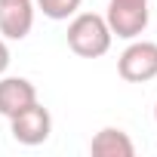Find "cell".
<instances>
[{"instance_id": "6da1fadb", "label": "cell", "mask_w": 157, "mask_h": 157, "mask_svg": "<svg viewBox=\"0 0 157 157\" xmlns=\"http://www.w3.org/2000/svg\"><path fill=\"white\" fill-rule=\"evenodd\" d=\"M111 28L105 22V16L99 13H74L71 25H68V46L71 52H77L80 59H99L111 49Z\"/></svg>"}, {"instance_id": "3957f363", "label": "cell", "mask_w": 157, "mask_h": 157, "mask_svg": "<svg viewBox=\"0 0 157 157\" xmlns=\"http://www.w3.org/2000/svg\"><path fill=\"white\" fill-rule=\"evenodd\" d=\"M10 132H13V139L19 145H31V148L43 145L49 139V132H52V114L40 102H34L25 111H19L16 117H10Z\"/></svg>"}, {"instance_id": "30bf717a", "label": "cell", "mask_w": 157, "mask_h": 157, "mask_svg": "<svg viewBox=\"0 0 157 157\" xmlns=\"http://www.w3.org/2000/svg\"><path fill=\"white\" fill-rule=\"evenodd\" d=\"M126 3H148V0H126Z\"/></svg>"}, {"instance_id": "5b68a950", "label": "cell", "mask_w": 157, "mask_h": 157, "mask_svg": "<svg viewBox=\"0 0 157 157\" xmlns=\"http://www.w3.org/2000/svg\"><path fill=\"white\" fill-rule=\"evenodd\" d=\"M34 28L31 0H0V34L6 40H25Z\"/></svg>"}, {"instance_id": "277c9868", "label": "cell", "mask_w": 157, "mask_h": 157, "mask_svg": "<svg viewBox=\"0 0 157 157\" xmlns=\"http://www.w3.org/2000/svg\"><path fill=\"white\" fill-rule=\"evenodd\" d=\"M148 3H126V0H108V13L105 22L111 28V34L123 37V40H136L145 28H148Z\"/></svg>"}, {"instance_id": "52a82bcc", "label": "cell", "mask_w": 157, "mask_h": 157, "mask_svg": "<svg viewBox=\"0 0 157 157\" xmlns=\"http://www.w3.org/2000/svg\"><path fill=\"white\" fill-rule=\"evenodd\" d=\"M90 151H93L96 157H132V154H136V145H132V139H129L123 129L105 126V129H99V132L93 136Z\"/></svg>"}, {"instance_id": "8992f818", "label": "cell", "mask_w": 157, "mask_h": 157, "mask_svg": "<svg viewBox=\"0 0 157 157\" xmlns=\"http://www.w3.org/2000/svg\"><path fill=\"white\" fill-rule=\"evenodd\" d=\"M37 102V86L28 77H0V114L6 120Z\"/></svg>"}, {"instance_id": "8fae6325", "label": "cell", "mask_w": 157, "mask_h": 157, "mask_svg": "<svg viewBox=\"0 0 157 157\" xmlns=\"http://www.w3.org/2000/svg\"><path fill=\"white\" fill-rule=\"evenodd\" d=\"M154 123H157V105H154Z\"/></svg>"}, {"instance_id": "7a4b0ae2", "label": "cell", "mask_w": 157, "mask_h": 157, "mask_svg": "<svg viewBox=\"0 0 157 157\" xmlns=\"http://www.w3.org/2000/svg\"><path fill=\"white\" fill-rule=\"evenodd\" d=\"M117 74L126 83H148L157 77V43L151 40H132L120 59H117Z\"/></svg>"}, {"instance_id": "9c48e42d", "label": "cell", "mask_w": 157, "mask_h": 157, "mask_svg": "<svg viewBox=\"0 0 157 157\" xmlns=\"http://www.w3.org/2000/svg\"><path fill=\"white\" fill-rule=\"evenodd\" d=\"M6 68H10V46H6L3 37H0V77L6 74Z\"/></svg>"}, {"instance_id": "ba28073f", "label": "cell", "mask_w": 157, "mask_h": 157, "mask_svg": "<svg viewBox=\"0 0 157 157\" xmlns=\"http://www.w3.org/2000/svg\"><path fill=\"white\" fill-rule=\"evenodd\" d=\"M37 6L46 19L52 22H62V19H71L77 10H80V0H37Z\"/></svg>"}]
</instances>
